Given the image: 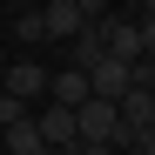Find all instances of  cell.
<instances>
[{"label": "cell", "mask_w": 155, "mask_h": 155, "mask_svg": "<svg viewBox=\"0 0 155 155\" xmlns=\"http://www.w3.org/2000/svg\"><path fill=\"white\" fill-rule=\"evenodd\" d=\"M115 101H81V108H74V142H108L115 148Z\"/></svg>", "instance_id": "cell-1"}, {"label": "cell", "mask_w": 155, "mask_h": 155, "mask_svg": "<svg viewBox=\"0 0 155 155\" xmlns=\"http://www.w3.org/2000/svg\"><path fill=\"white\" fill-rule=\"evenodd\" d=\"M41 27H47V41H81L94 20L74 7V0H47V7H41Z\"/></svg>", "instance_id": "cell-2"}, {"label": "cell", "mask_w": 155, "mask_h": 155, "mask_svg": "<svg viewBox=\"0 0 155 155\" xmlns=\"http://www.w3.org/2000/svg\"><path fill=\"white\" fill-rule=\"evenodd\" d=\"M0 94H14V101L47 94V68H34V61H7V68H0Z\"/></svg>", "instance_id": "cell-3"}, {"label": "cell", "mask_w": 155, "mask_h": 155, "mask_svg": "<svg viewBox=\"0 0 155 155\" xmlns=\"http://www.w3.org/2000/svg\"><path fill=\"white\" fill-rule=\"evenodd\" d=\"M47 94H54V108H81V101H94V88H88V74L81 68H61V74H47Z\"/></svg>", "instance_id": "cell-4"}, {"label": "cell", "mask_w": 155, "mask_h": 155, "mask_svg": "<svg viewBox=\"0 0 155 155\" xmlns=\"http://www.w3.org/2000/svg\"><path fill=\"white\" fill-rule=\"evenodd\" d=\"M88 88H94V101H121L135 81H128V68H121V61H101V68H88Z\"/></svg>", "instance_id": "cell-5"}, {"label": "cell", "mask_w": 155, "mask_h": 155, "mask_svg": "<svg viewBox=\"0 0 155 155\" xmlns=\"http://www.w3.org/2000/svg\"><path fill=\"white\" fill-rule=\"evenodd\" d=\"M34 135H41L47 148H74V115H68V108H41V115H34Z\"/></svg>", "instance_id": "cell-6"}, {"label": "cell", "mask_w": 155, "mask_h": 155, "mask_svg": "<svg viewBox=\"0 0 155 155\" xmlns=\"http://www.w3.org/2000/svg\"><path fill=\"white\" fill-rule=\"evenodd\" d=\"M0 148H7V155H47V142L34 135V115L14 121V128H0Z\"/></svg>", "instance_id": "cell-7"}, {"label": "cell", "mask_w": 155, "mask_h": 155, "mask_svg": "<svg viewBox=\"0 0 155 155\" xmlns=\"http://www.w3.org/2000/svg\"><path fill=\"white\" fill-rule=\"evenodd\" d=\"M101 61H108V41H101V27H88L81 41H74V68L88 74V68H101Z\"/></svg>", "instance_id": "cell-8"}, {"label": "cell", "mask_w": 155, "mask_h": 155, "mask_svg": "<svg viewBox=\"0 0 155 155\" xmlns=\"http://www.w3.org/2000/svg\"><path fill=\"white\" fill-rule=\"evenodd\" d=\"M14 121H27V101H14V94H0V128H14Z\"/></svg>", "instance_id": "cell-9"}, {"label": "cell", "mask_w": 155, "mask_h": 155, "mask_svg": "<svg viewBox=\"0 0 155 155\" xmlns=\"http://www.w3.org/2000/svg\"><path fill=\"white\" fill-rule=\"evenodd\" d=\"M74 7H81L88 20H108V7H115V0H74Z\"/></svg>", "instance_id": "cell-10"}, {"label": "cell", "mask_w": 155, "mask_h": 155, "mask_svg": "<svg viewBox=\"0 0 155 155\" xmlns=\"http://www.w3.org/2000/svg\"><path fill=\"white\" fill-rule=\"evenodd\" d=\"M142 20H155V0H142Z\"/></svg>", "instance_id": "cell-11"}, {"label": "cell", "mask_w": 155, "mask_h": 155, "mask_svg": "<svg viewBox=\"0 0 155 155\" xmlns=\"http://www.w3.org/2000/svg\"><path fill=\"white\" fill-rule=\"evenodd\" d=\"M0 68H7V47H0Z\"/></svg>", "instance_id": "cell-12"}, {"label": "cell", "mask_w": 155, "mask_h": 155, "mask_svg": "<svg viewBox=\"0 0 155 155\" xmlns=\"http://www.w3.org/2000/svg\"><path fill=\"white\" fill-rule=\"evenodd\" d=\"M115 155H135V148H115Z\"/></svg>", "instance_id": "cell-13"}]
</instances>
